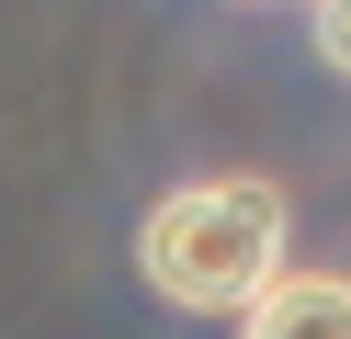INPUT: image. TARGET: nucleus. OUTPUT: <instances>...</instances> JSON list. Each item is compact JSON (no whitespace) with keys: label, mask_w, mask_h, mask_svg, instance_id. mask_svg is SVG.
Listing matches in <instances>:
<instances>
[{"label":"nucleus","mask_w":351,"mask_h":339,"mask_svg":"<svg viewBox=\"0 0 351 339\" xmlns=\"http://www.w3.org/2000/svg\"><path fill=\"white\" fill-rule=\"evenodd\" d=\"M283 260H295V203H283V181H261V170L182 181V192H159L147 226H136L147 294L182 305V316H238Z\"/></svg>","instance_id":"obj_1"},{"label":"nucleus","mask_w":351,"mask_h":339,"mask_svg":"<svg viewBox=\"0 0 351 339\" xmlns=\"http://www.w3.org/2000/svg\"><path fill=\"white\" fill-rule=\"evenodd\" d=\"M238 339H351V271H295L283 260L238 305Z\"/></svg>","instance_id":"obj_2"},{"label":"nucleus","mask_w":351,"mask_h":339,"mask_svg":"<svg viewBox=\"0 0 351 339\" xmlns=\"http://www.w3.org/2000/svg\"><path fill=\"white\" fill-rule=\"evenodd\" d=\"M306 12H317V57L351 79V0H306Z\"/></svg>","instance_id":"obj_3"}]
</instances>
